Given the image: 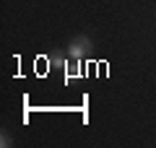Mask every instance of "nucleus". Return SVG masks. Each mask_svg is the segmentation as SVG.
Returning a JSON list of instances; mask_svg holds the SVG:
<instances>
[{"mask_svg":"<svg viewBox=\"0 0 156 148\" xmlns=\"http://www.w3.org/2000/svg\"><path fill=\"white\" fill-rule=\"evenodd\" d=\"M91 49V39L89 37H76L70 42V47H68V57H76V60H83L86 55H89Z\"/></svg>","mask_w":156,"mask_h":148,"instance_id":"nucleus-1","label":"nucleus"},{"mask_svg":"<svg viewBox=\"0 0 156 148\" xmlns=\"http://www.w3.org/2000/svg\"><path fill=\"white\" fill-rule=\"evenodd\" d=\"M62 70H65V81L83 78V73H81V60H76V57H68L65 65H62Z\"/></svg>","mask_w":156,"mask_h":148,"instance_id":"nucleus-2","label":"nucleus"},{"mask_svg":"<svg viewBox=\"0 0 156 148\" xmlns=\"http://www.w3.org/2000/svg\"><path fill=\"white\" fill-rule=\"evenodd\" d=\"M0 146H3V148H8V146H13V140H11V135H8L5 130H3V135H0Z\"/></svg>","mask_w":156,"mask_h":148,"instance_id":"nucleus-3","label":"nucleus"}]
</instances>
